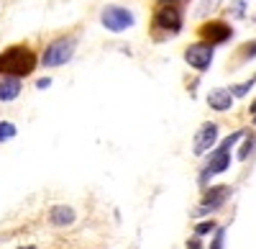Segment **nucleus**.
Here are the masks:
<instances>
[{"label": "nucleus", "instance_id": "1a4fd4ad", "mask_svg": "<svg viewBox=\"0 0 256 249\" xmlns=\"http://www.w3.org/2000/svg\"><path fill=\"white\" fill-rule=\"evenodd\" d=\"M218 139V126L216 123H202L198 136H195V154H205Z\"/></svg>", "mask_w": 256, "mask_h": 249}, {"label": "nucleus", "instance_id": "a211bd4d", "mask_svg": "<svg viewBox=\"0 0 256 249\" xmlns=\"http://www.w3.org/2000/svg\"><path fill=\"white\" fill-rule=\"evenodd\" d=\"M187 249H202V241H200V236L190 239V241H187Z\"/></svg>", "mask_w": 256, "mask_h": 249}, {"label": "nucleus", "instance_id": "aec40b11", "mask_svg": "<svg viewBox=\"0 0 256 249\" xmlns=\"http://www.w3.org/2000/svg\"><path fill=\"white\" fill-rule=\"evenodd\" d=\"M162 3H172V6H174V3H177V0H162Z\"/></svg>", "mask_w": 256, "mask_h": 249}, {"label": "nucleus", "instance_id": "9d476101", "mask_svg": "<svg viewBox=\"0 0 256 249\" xmlns=\"http://www.w3.org/2000/svg\"><path fill=\"white\" fill-rule=\"evenodd\" d=\"M208 106L210 108H216V111H228L233 106V93L226 90V88H218V90H212L208 95Z\"/></svg>", "mask_w": 256, "mask_h": 249}, {"label": "nucleus", "instance_id": "f257e3e1", "mask_svg": "<svg viewBox=\"0 0 256 249\" xmlns=\"http://www.w3.org/2000/svg\"><path fill=\"white\" fill-rule=\"evenodd\" d=\"M36 70V57L28 47H10L0 52V72L6 77H26Z\"/></svg>", "mask_w": 256, "mask_h": 249}, {"label": "nucleus", "instance_id": "6e6552de", "mask_svg": "<svg viewBox=\"0 0 256 249\" xmlns=\"http://www.w3.org/2000/svg\"><path fill=\"white\" fill-rule=\"evenodd\" d=\"M200 34H202V39L210 41V47H212V44H220V41L230 39V26L223 24V21H210V24H205L200 29Z\"/></svg>", "mask_w": 256, "mask_h": 249}, {"label": "nucleus", "instance_id": "7ed1b4c3", "mask_svg": "<svg viewBox=\"0 0 256 249\" xmlns=\"http://www.w3.org/2000/svg\"><path fill=\"white\" fill-rule=\"evenodd\" d=\"M74 47H77V41H74L72 36L56 39L54 44H49L46 52H44V65H46V67H59V65H64L67 59H72Z\"/></svg>", "mask_w": 256, "mask_h": 249}, {"label": "nucleus", "instance_id": "f3484780", "mask_svg": "<svg viewBox=\"0 0 256 249\" xmlns=\"http://www.w3.org/2000/svg\"><path fill=\"white\" fill-rule=\"evenodd\" d=\"M223 236H226V231L220 229V231L216 234V239H212V246H210V249H223Z\"/></svg>", "mask_w": 256, "mask_h": 249}, {"label": "nucleus", "instance_id": "20e7f679", "mask_svg": "<svg viewBox=\"0 0 256 249\" xmlns=\"http://www.w3.org/2000/svg\"><path fill=\"white\" fill-rule=\"evenodd\" d=\"M100 21H102V26L108 29V31H113V34H120V31H126V29L134 26V16L128 13L126 8H120V6H108V8H102Z\"/></svg>", "mask_w": 256, "mask_h": 249}, {"label": "nucleus", "instance_id": "4468645a", "mask_svg": "<svg viewBox=\"0 0 256 249\" xmlns=\"http://www.w3.org/2000/svg\"><path fill=\"white\" fill-rule=\"evenodd\" d=\"M16 136V126L10 121H0V141H6V139H13Z\"/></svg>", "mask_w": 256, "mask_h": 249}, {"label": "nucleus", "instance_id": "6ab92c4d", "mask_svg": "<svg viewBox=\"0 0 256 249\" xmlns=\"http://www.w3.org/2000/svg\"><path fill=\"white\" fill-rule=\"evenodd\" d=\"M49 85H52V80H49V77H46V80H38V88H41V90H46Z\"/></svg>", "mask_w": 256, "mask_h": 249}, {"label": "nucleus", "instance_id": "4be33fe9", "mask_svg": "<svg viewBox=\"0 0 256 249\" xmlns=\"http://www.w3.org/2000/svg\"><path fill=\"white\" fill-rule=\"evenodd\" d=\"M254 121H256V118H254Z\"/></svg>", "mask_w": 256, "mask_h": 249}, {"label": "nucleus", "instance_id": "dca6fc26", "mask_svg": "<svg viewBox=\"0 0 256 249\" xmlns=\"http://www.w3.org/2000/svg\"><path fill=\"white\" fill-rule=\"evenodd\" d=\"M251 147H254V139H246V144H244V149L238 152V159H246V157H248V152H251Z\"/></svg>", "mask_w": 256, "mask_h": 249}, {"label": "nucleus", "instance_id": "f03ea898", "mask_svg": "<svg viewBox=\"0 0 256 249\" xmlns=\"http://www.w3.org/2000/svg\"><path fill=\"white\" fill-rule=\"evenodd\" d=\"M244 136V131H236V134H230L220 147L210 154V162H208V167L202 172V180H208L210 175H218V172H226L228 170V164H230V147L236 144L238 139Z\"/></svg>", "mask_w": 256, "mask_h": 249}, {"label": "nucleus", "instance_id": "39448f33", "mask_svg": "<svg viewBox=\"0 0 256 249\" xmlns=\"http://www.w3.org/2000/svg\"><path fill=\"white\" fill-rule=\"evenodd\" d=\"M154 26L156 29H164L169 34H177L182 29V11L172 3H162L154 13Z\"/></svg>", "mask_w": 256, "mask_h": 249}, {"label": "nucleus", "instance_id": "9b49d317", "mask_svg": "<svg viewBox=\"0 0 256 249\" xmlns=\"http://www.w3.org/2000/svg\"><path fill=\"white\" fill-rule=\"evenodd\" d=\"M18 95H20V80H18V77L0 80V100L8 103V100H16Z\"/></svg>", "mask_w": 256, "mask_h": 249}, {"label": "nucleus", "instance_id": "423d86ee", "mask_svg": "<svg viewBox=\"0 0 256 249\" xmlns=\"http://www.w3.org/2000/svg\"><path fill=\"white\" fill-rule=\"evenodd\" d=\"M184 59H187V65H190V67H195L198 72H205V70L210 67V62H212V47L208 44V41L192 44V47H187Z\"/></svg>", "mask_w": 256, "mask_h": 249}, {"label": "nucleus", "instance_id": "0eeeda50", "mask_svg": "<svg viewBox=\"0 0 256 249\" xmlns=\"http://www.w3.org/2000/svg\"><path fill=\"white\" fill-rule=\"evenodd\" d=\"M228 195H230L228 185H216V188H210L202 198V205L198 208V213H208L210 208H220V205L228 200Z\"/></svg>", "mask_w": 256, "mask_h": 249}, {"label": "nucleus", "instance_id": "412c9836", "mask_svg": "<svg viewBox=\"0 0 256 249\" xmlns=\"http://www.w3.org/2000/svg\"><path fill=\"white\" fill-rule=\"evenodd\" d=\"M20 249H34V246H20Z\"/></svg>", "mask_w": 256, "mask_h": 249}, {"label": "nucleus", "instance_id": "ddd939ff", "mask_svg": "<svg viewBox=\"0 0 256 249\" xmlns=\"http://www.w3.org/2000/svg\"><path fill=\"white\" fill-rule=\"evenodd\" d=\"M254 85H256V75H254L248 82H244V85H236V88H233L230 93H233V98H244V95H246V93H248Z\"/></svg>", "mask_w": 256, "mask_h": 249}, {"label": "nucleus", "instance_id": "f8f14e48", "mask_svg": "<svg viewBox=\"0 0 256 249\" xmlns=\"http://www.w3.org/2000/svg\"><path fill=\"white\" fill-rule=\"evenodd\" d=\"M74 221V211L70 205H54L52 208V223L54 226H70Z\"/></svg>", "mask_w": 256, "mask_h": 249}, {"label": "nucleus", "instance_id": "2eb2a0df", "mask_svg": "<svg viewBox=\"0 0 256 249\" xmlns=\"http://www.w3.org/2000/svg\"><path fill=\"white\" fill-rule=\"evenodd\" d=\"M210 231H216V221H202V223H198V229H195L198 236H205Z\"/></svg>", "mask_w": 256, "mask_h": 249}]
</instances>
